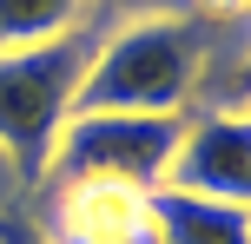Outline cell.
Masks as SVG:
<instances>
[{
  "label": "cell",
  "instance_id": "7a4b0ae2",
  "mask_svg": "<svg viewBox=\"0 0 251 244\" xmlns=\"http://www.w3.org/2000/svg\"><path fill=\"white\" fill-rule=\"evenodd\" d=\"M100 40H106V26L79 20L73 33H60V40L0 53V152H7V165H13L20 185H47L53 139H60V126L73 119L79 79H86Z\"/></svg>",
  "mask_w": 251,
  "mask_h": 244
},
{
  "label": "cell",
  "instance_id": "3957f363",
  "mask_svg": "<svg viewBox=\"0 0 251 244\" xmlns=\"http://www.w3.org/2000/svg\"><path fill=\"white\" fill-rule=\"evenodd\" d=\"M178 132H185V112H73L53 139L47 185L106 178V185L152 192V185H165Z\"/></svg>",
  "mask_w": 251,
  "mask_h": 244
},
{
  "label": "cell",
  "instance_id": "7c38bea8",
  "mask_svg": "<svg viewBox=\"0 0 251 244\" xmlns=\"http://www.w3.org/2000/svg\"><path fill=\"white\" fill-rule=\"evenodd\" d=\"M238 112H251V99H245V106H238Z\"/></svg>",
  "mask_w": 251,
  "mask_h": 244
},
{
  "label": "cell",
  "instance_id": "5b68a950",
  "mask_svg": "<svg viewBox=\"0 0 251 244\" xmlns=\"http://www.w3.org/2000/svg\"><path fill=\"white\" fill-rule=\"evenodd\" d=\"M47 218H53L47 244H159L139 185H106V178L47 185Z\"/></svg>",
  "mask_w": 251,
  "mask_h": 244
},
{
  "label": "cell",
  "instance_id": "ba28073f",
  "mask_svg": "<svg viewBox=\"0 0 251 244\" xmlns=\"http://www.w3.org/2000/svg\"><path fill=\"white\" fill-rule=\"evenodd\" d=\"M165 13H199V0H93L86 20L93 26H126V20H165Z\"/></svg>",
  "mask_w": 251,
  "mask_h": 244
},
{
  "label": "cell",
  "instance_id": "277c9868",
  "mask_svg": "<svg viewBox=\"0 0 251 244\" xmlns=\"http://www.w3.org/2000/svg\"><path fill=\"white\" fill-rule=\"evenodd\" d=\"M165 185L251 211V112H238V106L185 112V132H178V152L165 165Z\"/></svg>",
  "mask_w": 251,
  "mask_h": 244
},
{
  "label": "cell",
  "instance_id": "8992f818",
  "mask_svg": "<svg viewBox=\"0 0 251 244\" xmlns=\"http://www.w3.org/2000/svg\"><path fill=\"white\" fill-rule=\"evenodd\" d=\"M146 211H152V238L159 244H251V211L245 205H218V198H199V192L152 185Z\"/></svg>",
  "mask_w": 251,
  "mask_h": 244
},
{
  "label": "cell",
  "instance_id": "8fae6325",
  "mask_svg": "<svg viewBox=\"0 0 251 244\" xmlns=\"http://www.w3.org/2000/svg\"><path fill=\"white\" fill-rule=\"evenodd\" d=\"M218 7H238V13H251V0H218Z\"/></svg>",
  "mask_w": 251,
  "mask_h": 244
},
{
  "label": "cell",
  "instance_id": "6da1fadb",
  "mask_svg": "<svg viewBox=\"0 0 251 244\" xmlns=\"http://www.w3.org/2000/svg\"><path fill=\"white\" fill-rule=\"evenodd\" d=\"M205 60H212V40L199 13L126 20L100 40L73 112H192Z\"/></svg>",
  "mask_w": 251,
  "mask_h": 244
},
{
  "label": "cell",
  "instance_id": "30bf717a",
  "mask_svg": "<svg viewBox=\"0 0 251 244\" xmlns=\"http://www.w3.org/2000/svg\"><path fill=\"white\" fill-rule=\"evenodd\" d=\"M245 99H251V60L238 66V106H245Z\"/></svg>",
  "mask_w": 251,
  "mask_h": 244
},
{
  "label": "cell",
  "instance_id": "52a82bcc",
  "mask_svg": "<svg viewBox=\"0 0 251 244\" xmlns=\"http://www.w3.org/2000/svg\"><path fill=\"white\" fill-rule=\"evenodd\" d=\"M86 7L93 0H0V53L73 33V26L86 20Z\"/></svg>",
  "mask_w": 251,
  "mask_h": 244
},
{
  "label": "cell",
  "instance_id": "9c48e42d",
  "mask_svg": "<svg viewBox=\"0 0 251 244\" xmlns=\"http://www.w3.org/2000/svg\"><path fill=\"white\" fill-rule=\"evenodd\" d=\"M0 244H47V238L26 231V224H13V218H0Z\"/></svg>",
  "mask_w": 251,
  "mask_h": 244
}]
</instances>
